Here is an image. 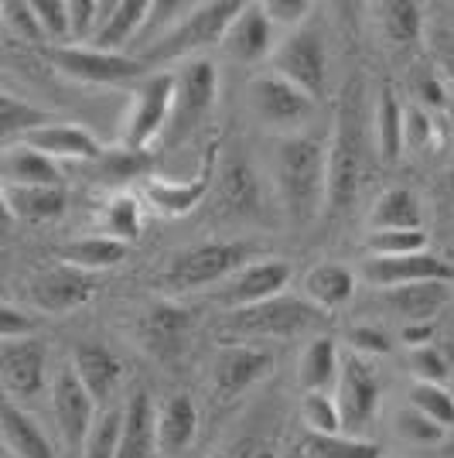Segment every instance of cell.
<instances>
[{
  "instance_id": "37",
  "label": "cell",
  "mask_w": 454,
  "mask_h": 458,
  "mask_svg": "<svg viewBox=\"0 0 454 458\" xmlns=\"http://www.w3.org/2000/svg\"><path fill=\"white\" fill-rule=\"evenodd\" d=\"M373 123H376V151L386 165L399 161L403 154V106H399L397 93L390 86L379 89V103L373 110Z\"/></svg>"
},
{
  "instance_id": "19",
  "label": "cell",
  "mask_w": 454,
  "mask_h": 458,
  "mask_svg": "<svg viewBox=\"0 0 454 458\" xmlns=\"http://www.w3.org/2000/svg\"><path fill=\"white\" fill-rule=\"evenodd\" d=\"M215 165H219V137H212L208 151L198 161V172L191 174L189 182H168V178H147V199L154 202V209L164 216H189L195 206H202V199L208 195L212 182H215Z\"/></svg>"
},
{
  "instance_id": "60",
  "label": "cell",
  "mask_w": 454,
  "mask_h": 458,
  "mask_svg": "<svg viewBox=\"0 0 454 458\" xmlns=\"http://www.w3.org/2000/svg\"><path fill=\"white\" fill-rule=\"evenodd\" d=\"M441 455H444V458H454V441H451V445H444V452H441Z\"/></svg>"
},
{
  "instance_id": "25",
  "label": "cell",
  "mask_w": 454,
  "mask_h": 458,
  "mask_svg": "<svg viewBox=\"0 0 454 458\" xmlns=\"http://www.w3.org/2000/svg\"><path fill=\"white\" fill-rule=\"evenodd\" d=\"M147 14H151V0H106L103 4V18H99V31H96L89 48L120 52V48L133 45Z\"/></svg>"
},
{
  "instance_id": "10",
  "label": "cell",
  "mask_w": 454,
  "mask_h": 458,
  "mask_svg": "<svg viewBox=\"0 0 454 458\" xmlns=\"http://www.w3.org/2000/svg\"><path fill=\"white\" fill-rule=\"evenodd\" d=\"M270 72H277L301 93L318 99L324 93V76H328V52H324L322 31L315 24H301L287 31L270 55Z\"/></svg>"
},
{
  "instance_id": "26",
  "label": "cell",
  "mask_w": 454,
  "mask_h": 458,
  "mask_svg": "<svg viewBox=\"0 0 454 458\" xmlns=\"http://www.w3.org/2000/svg\"><path fill=\"white\" fill-rule=\"evenodd\" d=\"M154 435H157V452L161 455H178L195 441V435H198V407H195L189 394H174V397H168L157 407Z\"/></svg>"
},
{
  "instance_id": "52",
  "label": "cell",
  "mask_w": 454,
  "mask_h": 458,
  "mask_svg": "<svg viewBox=\"0 0 454 458\" xmlns=\"http://www.w3.org/2000/svg\"><path fill=\"white\" fill-rule=\"evenodd\" d=\"M35 328H38L35 315L0 301V343L4 339H21V335H35Z\"/></svg>"
},
{
  "instance_id": "57",
  "label": "cell",
  "mask_w": 454,
  "mask_h": 458,
  "mask_svg": "<svg viewBox=\"0 0 454 458\" xmlns=\"http://www.w3.org/2000/svg\"><path fill=\"white\" fill-rule=\"evenodd\" d=\"M437 65L454 86V35H437Z\"/></svg>"
},
{
  "instance_id": "18",
  "label": "cell",
  "mask_w": 454,
  "mask_h": 458,
  "mask_svg": "<svg viewBox=\"0 0 454 458\" xmlns=\"http://www.w3.org/2000/svg\"><path fill=\"white\" fill-rule=\"evenodd\" d=\"M191 335V311L174 301H154L137 318V343L151 352L154 360L171 363L185 352Z\"/></svg>"
},
{
  "instance_id": "62",
  "label": "cell",
  "mask_w": 454,
  "mask_h": 458,
  "mask_svg": "<svg viewBox=\"0 0 454 458\" xmlns=\"http://www.w3.org/2000/svg\"><path fill=\"white\" fill-rule=\"evenodd\" d=\"M0 28H4V11H0Z\"/></svg>"
},
{
  "instance_id": "30",
  "label": "cell",
  "mask_w": 454,
  "mask_h": 458,
  "mask_svg": "<svg viewBox=\"0 0 454 458\" xmlns=\"http://www.w3.org/2000/svg\"><path fill=\"white\" fill-rule=\"evenodd\" d=\"M339 345L332 335H318L304 345L301 360H298V383L304 394H332V386L339 380Z\"/></svg>"
},
{
  "instance_id": "1",
  "label": "cell",
  "mask_w": 454,
  "mask_h": 458,
  "mask_svg": "<svg viewBox=\"0 0 454 458\" xmlns=\"http://www.w3.org/2000/svg\"><path fill=\"white\" fill-rule=\"evenodd\" d=\"M270 182L290 226H311L324 212L328 144L315 134L277 137L270 151Z\"/></svg>"
},
{
  "instance_id": "8",
  "label": "cell",
  "mask_w": 454,
  "mask_h": 458,
  "mask_svg": "<svg viewBox=\"0 0 454 458\" xmlns=\"http://www.w3.org/2000/svg\"><path fill=\"white\" fill-rule=\"evenodd\" d=\"M45 55L62 76L86 82V86H127V82H140L151 76V69L127 52H99L89 45H58V48H45Z\"/></svg>"
},
{
  "instance_id": "31",
  "label": "cell",
  "mask_w": 454,
  "mask_h": 458,
  "mask_svg": "<svg viewBox=\"0 0 454 458\" xmlns=\"http://www.w3.org/2000/svg\"><path fill=\"white\" fill-rule=\"evenodd\" d=\"M219 202H223V212L236 219L260 216V182L247 161L226 165L219 172Z\"/></svg>"
},
{
  "instance_id": "20",
  "label": "cell",
  "mask_w": 454,
  "mask_h": 458,
  "mask_svg": "<svg viewBox=\"0 0 454 458\" xmlns=\"http://www.w3.org/2000/svg\"><path fill=\"white\" fill-rule=\"evenodd\" d=\"M219 48L229 62H240V65H260L264 58L273 55L277 38H273V24L266 21L264 7L260 4H243L240 14L226 28Z\"/></svg>"
},
{
  "instance_id": "14",
  "label": "cell",
  "mask_w": 454,
  "mask_h": 458,
  "mask_svg": "<svg viewBox=\"0 0 454 458\" xmlns=\"http://www.w3.org/2000/svg\"><path fill=\"white\" fill-rule=\"evenodd\" d=\"M45 380H48V349L38 335L0 343V386L11 397L31 401L45 390Z\"/></svg>"
},
{
  "instance_id": "53",
  "label": "cell",
  "mask_w": 454,
  "mask_h": 458,
  "mask_svg": "<svg viewBox=\"0 0 454 458\" xmlns=\"http://www.w3.org/2000/svg\"><path fill=\"white\" fill-rule=\"evenodd\" d=\"M349 343H352V352L356 356H386L390 352V339L379 332V328H373V325H359V328H352L349 332Z\"/></svg>"
},
{
  "instance_id": "22",
  "label": "cell",
  "mask_w": 454,
  "mask_h": 458,
  "mask_svg": "<svg viewBox=\"0 0 454 458\" xmlns=\"http://www.w3.org/2000/svg\"><path fill=\"white\" fill-rule=\"evenodd\" d=\"M21 144H28V148H35L45 157H52L55 165L58 161H96L103 154L99 140L86 127H79V123H55V120L38 127V131H31Z\"/></svg>"
},
{
  "instance_id": "32",
  "label": "cell",
  "mask_w": 454,
  "mask_h": 458,
  "mask_svg": "<svg viewBox=\"0 0 454 458\" xmlns=\"http://www.w3.org/2000/svg\"><path fill=\"white\" fill-rule=\"evenodd\" d=\"M58 260L69 264V267L86 270V274H99V270H110L127 260V243H120L106 233L103 236H82V240L58 247Z\"/></svg>"
},
{
  "instance_id": "17",
  "label": "cell",
  "mask_w": 454,
  "mask_h": 458,
  "mask_svg": "<svg viewBox=\"0 0 454 458\" xmlns=\"http://www.w3.org/2000/svg\"><path fill=\"white\" fill-rule=\"evenodd\" d=\"M362 277L379 291L403 284H431V281L454 284V264H448L431 250L407 253V257H369L362 264Z\"/></svg>"
},
{
  "instance_id": "55",
  "label": "cell",
  "mask_w": 454,
  "mask_h": 458,
  "mask_svg": "<svg viewBox=\"0 0 454 458\" xmlns=\"http://www.w3.org/2000/svg\"><path fill=\"white\" fill-rule=\"evenodd\" d=\"M226 458H281V455H277V448H273V445H266V441L243 438L229 448Z\"/></svg>"
},
{
  "instance_id": "16",
  "label": "cell",
  "mask_w": 454,
  "mask_h": 458,
  "mask_svg": "<svg viewBox=\"0 0 454 458\" xmlns=\"http://www.w3.org/2000/svg\"><path fill=\"white\" fill-rule=\"evenodd\" d=\"M52 414H55V428L65 441V448L79 452L89 428H93L96 414H99V403L89 397V390L79 383L69 363L62 366L52 380Z\"/></svg>"
},
{
  "instance_id": "24",
  "label": "cell",
  "mask_w": 454,
  "mask_h": 458,
  "mask_svg": "<svg viewBox=\"0 0 454 458\" xmlns=\"http://www.w3.org/2000/svg\"><path fill=\"white\" fill-rule=\"evenodd\" d=\"M379 301L386 311H393L403 318V325L414 322H434L441 315V308L451 301V284H403V287H386L379 291Z\"/></svg>"
},
{
  "instance_id": "36",
  "label": "cell",
  "mask_w": 454,
  "mask_h": 458,
  "mask_svg": "<svg viewBox=\"0 0 454 458\" xmlns=\"http://www.w3.org/2000/svg\"><path fill=\"white\" fill-rule=\"evenodd\" d=\"M45 123H52V116L41 106H31L14 93L0 89V151L11 148V144H21L31 131H38Z\"/></svg>"
},
{
  "instance_id": "48",
  "label": "cell",
  "mask_w": 454,
  "mask_h": 458,
  "mask_svg": "<svg viewBox=\"0 0 454 458\" xmlns=\"http://www.w3.org/2000/svg\"><path fill=\"white\" fill-rule=\"evenodd\" d=\"M103 18V4L96 0H69V45L93 41Z\"/></svg>"
},
{
  "instance_id": "59",
  "label": "cell",
  "mask_w": 454,
  "mask_h": 458,
  "mask_svg": "<svg viewBox=\"0 0 454 458\" xmlns=\"http://www.w3.org/2000/svg\"><path fill=\"white\" fill-rule=\"evenodd\" d=\"M441 189H444V199H448V202L454 206V172L444 174V185H441Z\"/></svg>"
},
{
  "instance_id": "15",
  "label": "cell",
  "mask_w": 454,
  "mask_h": 458,
  "mask_svg": "<svg viewBox=\"0 0 454 458\" xmlns=\"http://www.w3.org/2000/svg\"><path fill=\"white\" fill-rule=\"evenodd\" d=\"M290 264L281 257H270V260H253L243 270H236L226 284L215 291V301L226 308V311H240V308L264 305L270 298L284 294V287L290 284Z\"/></svg>"
},
{
  "instance_id": "2",
  "label": "cell",
  "mask_w": 454,
  "mask_h": 458,
  "mask_svg": "<svg viewBox=\"0 0 454 458\" xmlns=\"http://www.w3.org/2000/svg\"><path fill=\"white\" fill-rule=\"evenodd\" d=\"M369 106H366V89L359 79L345 86L335 114V131L328 140V189H324V212L328 219H339L352 212L366 178V161H369Z\"/></svg>"
},
{
  "instance_id": "56",
  "label": "cell",
  "mask_w": 454,
  "mask_h": 458,
  "mask_svg": "<svg viewBox=\"0 0 454 458\" xmlns=\"http://www.w3.org/2000/svg\"><path fill=\"white\" fill-rule=\"evenodd\" d=\"M399 339L410 345V349H424V345H431V339H434V322L403 325L399 328Z\"/></svg>"
},
{
  "instance_id": "34",
  "label": "cell",
  "mask_w": 454,
  "mask_h": 458,
  "mask_svg": "<svg viewBox=\"0 0 454 458\" xmlns=\"http://www.w3.org/2000/svg\"><path fill=\"white\" fill-rule=\"evenodd\" d=\"M424 212H420V199L410 189H386L373 202L369 212V226L376 229H424Z\"/></svg>"
},
{
  "instance_id": "41",
  "label": "cell",
  "mask_w": 454,
  "mask_h": 458,
  "mask_svg": "<svg viewBox=\"0 0 454 458\" xmlns=\"http://www.w3.org/2000/svg\"><path fill=\"white\" fill-rule=\"evenodd\" d=\"M410 407L420 411L424 418H431L444 431L454 424V394L444 383H414L410 386Z\"/></svg>"
},
{
  "instance_id": "4",
  "label": "cell",
  "mask_w": 454,
  "mask_h": 458,
  "mask_svg": "<svg viewBox=\"0 0 454 458\" xmlns=\"http://www.w3.org/2000/svg\"><path fill=\"white\" fill-rule=\"evenodd\" d=\"M256 247L247 240H212L195 243L189 250H178L161 270V284L171 294H189L212 284H226L236 270H243L253 260Z\"/></svg>"
},
{
  "instance_id": "46",
  "label": "cell",
  "mask_w": 454,
  "mask_h": 458,
  "mask_svg": "<svg viewBox=\"0 0 454 458\" xmlns=\"http://www.w3.org/2000/svg\"><path fill=\"white\" fill-rule=\"evenodd\" d=\"M0 11H4V28L14 38L31 41V45H45V35H41L31 0H7V4H0Z\"/></svg>"
},
{
  "instance_id": "13",
  "label": "cell",
  "mask_w": 454,
  "mask_h": 458,
  "mask_svg": "<svg viewBox=\"0 0 454 458\" xmlns=\"http://www.w3.org/2000/svg\"><path fill=\"white\" fill-rule=\"evenodd\" d=\"M28 294H31V305L45 315H69V311L89 305L99 294V277L79 267H69V264H55V267L31 277Z\"/></svg>"
},
{
  "instance_id": "9",
  "label": "cell",
  "mask_w": 454,
  "mask_h": 458,
  "mask_svg": "<svg viewBox=\"0 0 454 458\" xmlns=\"http://www.w3.org/2000/svg\"><path fill=\"white\" fill-rule=\"evenodd\" d=\"M379 401H383V390H379L376 369L369 366V360H362L356 352H345L339 366V380H335L341 435L366 438L379 418Z\"/></svg>"
},
{
  "instance_id": "27",
  "label": "cell",
  "mask_w": 454,
  "mask_h": 458,
  "mask_svg": "<svg viewBox=\"0 0 454 458\" xmlns=\"http://www.w3.org/2000/svg\"><path fill=\"white\" fill-rule=\"evenodd\" d=\"M154 407L147 390H133L123 407V428H120V448L116 458H154L157 455V435H154Z\"/></svg>"
},
{
  "instance_id": "3",
  "label": "cell",
  "mask_w": 454,
  "mask_h": 458,
  "mask_svg": "<svg viewBox=\"0 0 454 458\" xmlns=\"http://www.w3.org/2000/svg\"><path fill=\"white\" fill-rule=\"evenodd\" d=\"M328 315L318 311L311 301L304 298H287L277 294L264 305L240 308V311H226V318L219 322L215 335L223 339V345L232 343H260V339H294L304 335L311 328H318Z\"/></svg>"
},
{
  "instance_id": "51",
  "label": "cell",
  "mask_w": 454,
  "mask_h": 458,
  "mask_svg": "<svg viewBox=\"0 0 454 458\" xmlns=\"http://www.w3.org/2000/svg\"><path fill=\"white\" fill-rule=\"evenodd\" d=\"M410 369H414L416 383H444L451 377V363L437 352L434 345L410 349Z\"/></svg>"
},
{
  "instance_id": "5",
  "label": "cell",
  "mask_w": 454,
  "mask_h": 458,
  "mask_svg": "<svg viewBox=\"0 0 454 458\" xmlns=\"http://www.w3.org/2000/svg\"><path fill=\"white\" fill-rule=\"evenodd\" d=\"M243 0H206V4H191L189 14L171 28L168 35L147 45L137 58L151 69V65H164V62H178V58H191L195 52H206L212 45H219L232 18L240 14Z\"/></svg>"
},
{
  "instance_id": "12",
  "label": "cell",
  "mask_w": 454,
  "mask_h": 458,
  "mask_svg": "<svg viewBox=\"0 0 454 458\" xmlns=\"http://www.w3.org/2000/svg\"><path fill=\"white\" fill-rule=\"evenodd\" d=\"M277 366V356L264 345L232 343L223 345L215 363H212V390L219 401H236L243 397L249 386L266 380Z\"/></svg>"
},
{
  "instance_id": "44",
  "label": "cell",
  "mask_w": 454,
  "mask_h": 458,
  "mask_svg": "<svg viewBox=\"0 0 454 458\" xmlns=\"http://www.w3.org/2000/svg\"><path fill=\"white\" fill-rule=\"evenodd\" d=\"M48 48L69 45V0H31Z\"/></svg>"
},
{
  "instance_id": "42",
  "label": "cell",
  "mask_w": 454,
  "mask_h": 458,
  "mask_svg": "<svg viewBox=\"0 0 454 458\" xmlns=\"http://www.w3.org/2000/svg\"><path fill=\"white\" fill-rule=\"evenodd\" d=\"M301 420L304 428L318 438H332L341 435V414L335 394H304L301 397Z\"/></svg>"
},
{
  "instance_id": "39",
  "label": "cell",
  "mask_w": 454,
  "mask_h": 458,
  "mask_svg": "<svg viewBox=\"0 0 454 458\" xmlns=\"http://www.w3.org/2000/svg\"><path fill=\"white\" fill-rule=\"evenodd\" d=\"M120 428H123V407L99 411L89 428V435L79 448V458H116L120 448Z\"/></svg>"
},
{
  "instance_id": "49",
  "label": "cell",
  "mask_w": 454,
  "mask_h": 458,
  "mask_svg": "<svg viewBox=\"0 0 454 458\" xmlns=\"http://www.w3.org/2000/svg\"><path fill=\"white\" fill-rule=\"evenodd\" d=\"M434 140V120L427 106H403V151H424Z\"/></svg>"
},
{
  "instance_id": "29",
  "label": "cell",
  "mask_w": 454,
  "mask_h": 458,
  "mask_svg": "<svg viewBox=\"0 0 454 458\" xmlns=\"http://www.w3.org/2000/svg\"><path fill=\"white\" fill-rule=\"evenodd\" d=\"M352 294H356V274L345 264H318L304 277V301H311L324 315L349 305Z\"/></svg>"
},
{
  "instance_id": "61",
  "label": "cell",
  "mask_w": 454,
  "mask_h": 458,
  "mask_svg": "<svg viewBox=\"0 0 454 458\" xmlns=\"http://www.w3.org/2000/svg\"><path fill=\"white\" fill-rule=\"evenodd\" d=\"M0 458H14L11 452H7V448H4V441H0Z\"/></svg>"
},
{
  "instance_id": "21",
  "label": "cell",
  "mask_w": 454,
  "mask_h": 458,
  "mask_svg": "<svg viewBox=\"0 0 454 458\" xmlns=\"http://www.w3.org/2000/svg\"><path fill=\"white\" fill-rule=\"evenodd\" d=\"M69 366L96 403H110L127 380V366L106 343H79Z\"/></svg>"
},
{
  "instance_id": "45",
  "label": "cell",
  "mask_w": 454,
  "mask_h": 458,
  "mask_svg": "<svg viewBox=\"0 0 454 458\" xmlns=\"http://www.w3.org/2000/svg\"><path fill=\"white\" fill-rule=\"evenodd\" d=\"M311 455L315 458H379V448H376V441H369V438H349V435L318 438V435H311Z\"/></svg>"
},
{
  "instance_id": "54",
  "label": "cell",
  "mask_w": 454,
  "mask_h": 458,
  "mask_svg": "<svg viewBox=\"0 0 454 458\" xmlns=\"http://www.w3.org/2000/svg\"><path fill=\"white\" fill-rule=\"evenodd\" d=\"M414 96L420 99V106L427 103V114L431 110H441L444 106V82L434 69H420L414 76Z\"/></svg>"
},
{
  "instance_id": "6",
  "label": "cell",
  "mask_w": 454,
  "mask_h": 458,
  "mask_svg": "<svg viewBox=\"0 0 454 458\" xmlns=\"http://www.w3.org/2000/svg\"><path fill=\"white\" fill-rule=\"evenodd\" d=\"M219 96V69L208 58H189L174 76V99H171L168 127L161 134V148H178L206 127Z\"/></svg>"
},
{
  "instance_id": "38",
  "label": "cell",
  "mask_w": 454,
  "mask_h": 458,
  "mask_svg": "<svg viewBox=\"0 0 454 458\" xmlns=\"http://www.w3.org/2000/svg\"><path fill=\"white\" fill-rule=\"evenodd\" d=\"M99 174L106 185H127L133 178H151L154 172V151H133L127 144L120 148H103V154L96 157Z\"/></svg>"
},
{
  "instance_id": "50",
  "label": "cell",
  "mask_w": 454,
  "mask_h": 458,
  "mask_svg": "<svg viewBox=\"0 0 454 458\" xmlns=\"http://www.w3.org/2000/svg\"><path fill=\"white\" fill-rule=\"evenodd\" d=\"M260 7H264L266 21H270L273 28H287V31H294V28L307 24L311 11H315L311 0H264Z\"/></svg>"
},
{
  "instance_id": "7",
  "label": "cell",
  "mask_w": 454,
  "mask_h": 458,
  "mask_svg": "<svg viewBox=\"0 0 454 458\" xmlns=\"http://www.w3.org/2000/svg\"><path fill=\"white\" fill-rule=\"evenodd\" d=\"M247 103L266 131H273L281 137L301 134L304 127L311 123L315 110H318V99L301 93L298 86H290L277 72H260V76L249 79Z\"/></svg>"
},
{
  "instance_id": "58",
  "label": "cell",
  "mask_w": 454,
  "mask_h": 458,
  "mask_svg": "<svg viewBox=\"0 0 454 458\" xmlns=\"http://www.w3.org/2000/svg\"><path fill=\"white\" fill-rule=\"evenodd\" d=\"M11 209H7V199H4V185H0V240L7 236V229H11Z\"/></svg>"
},
{
  "instance_id": "28",
  "label": "cell",
  "mask_w": 454,
  "mask_h": 458,
  "mask_svg": "<svg viewBox=\"0 0 454 458\" xmlns=\"http://www.w3.org/2000/svg\"><path fill=\"white\" fill-rule=\"evenodd\" d=\"M0 438L14 458H55V448L41 424L14 401H0Z\"/></svg>"
},
{
  "instance_id": "35",
  "label": "cell",
  "mask_w": 454,
  "mask_h": 458,
  "mask_svg": "<svg viewBox=\"0 0 454 458\" xmlns=\"http://www.w3.org/2000/svg\"><path fill=\"white\" fill-rule=\"evenodd\" d=\"M376 18L386 41L397 48H410L424 35V7L414 0H386L376 7Z\"/></svg>"
},
{
  "instance_id": "47",
  "label": "cell",
  "mask_w": 454,
  "mask_h": 458,
  "mask_svg": "<svg viewBox=\"0 0 454 458\" xmlns=\"http://www.w3.org/2000/svg\"><path fill=\"white\" fill-rule=\"evenodd\" d=\"M397 435L403 441H410V445H441L448 431L437 428L431 418H424L420 411L407 407V411H399L397 414Z\"/></svg>"
},
{
  "instance_id": "23",
  "label": "cell",
  "mask_w": 454,
  "mask_h": 458,
  "mask_svg": "<svg viewBox=\"0 0 454 458\" xmlns=\"http://www.w3.org/2000/svg\"><path fill=\"white\" fill-rule=\"evenodd\" d=\"M0 185L4 189H41V185H65V182H62V168L52 157H45L28 144H11L0 151Z\"/></svg>"
},
{
  "instance_id": "43",
  "label": "cell",
  "mask_w": 454,
  "mask_h": 458,
  "mask_svg": "<svg viewBox=\"0 0 454 458\" xmlns=\"http://www.w3.org/2000/svg\"><path fill=\"white\" fill-rule=\"evenodd\" d=\"M366 247L373 257H407L427 250V233L424 229H376Z\"/></svg>"
},
{
  "instance_id": "11",
  "label": "cell",
  "mask_w": 454,
  "mask_h": 458,
  "mask_svg": "<svg viewBox=\"0 0 454 458\" xmlns=\"http://www.w3.org/2000/svg\"><path fill=\"white\" fill-rule=\"evenodd\" d=\"M171 99H174V76L171 72H154L140 79L137 93H133V110L127 116V131L123 144L133 151H151L154 144H161V134L168 127Z\"/></svg>"
},
{
  "instance_id": "33",
  "label": "cell",
  "mask_w": 454,
  "mask_h": 458,
  "mask_svg": "<svg viewBox=\"0 0 454 458\" xmlns=\"http://www.w3.org/2000/svg\"><path fill=\"white\" fill-rule=\"evenodd\" d=\"M7 209L24 223H52L65 212V185H41V189H4Z\"/></svg>"
},
{
  "instance_id": "40",
  "label": "cell",
  "mask_w": 454,
  "mask_h": 458,
  "mask_svg": "<svg viewBox=\"0 0 454 458\" xmlns=\"http://www.w3.org/2000/svg\"><path fill=\"white\" fill-rule=\"evenodd\" d=\"M103 223H106V236H114L120 243H133L140 236V229H144V209H140V202L133 195L120 191V195L110 199V206L103 212Z\"/></svg>"
}]
</instances>
